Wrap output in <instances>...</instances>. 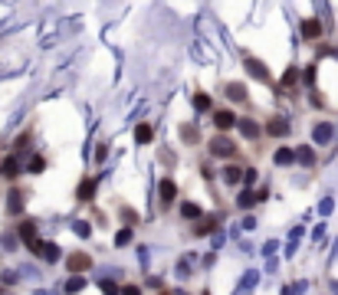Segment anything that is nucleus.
Masks as SVG:
<instances>
[{
  "label": "nucleus",
  "instance_id": "aec40b11",
  "mask_svg": "<svg viewBox=\"0 0 338 295\" xmlns=\"http://www.w3.org/2000/svg\"><path fill=\"white\" fill-rule=\"evenodd\" d=\"M181 213H184L187 220H197V217H200V207H197V204H184V210H181Z\"/></svg>",
  "mask_w": 338,
  "mask_h": 295
},
{
  "label": "nucleus",
  "instance_id": "5701e85b",
  "mask_svg": "<svg viewBox=\"0 0 338 295\" xmlns=\"http://www.w3.org/2000/svg\"><path fill=\"white\" fill-rule=\"evenodd\" d=\"M43 167H46L43 158H33V161H30V171H43Z\"/></svg>",
  "mask_w": 338,
  "mask_h": 295
},
{
  "label": "nucleus",
  "instance_id": "b1692460",
  "mask_svg": "<svg viewBox=\"0 0 338 295\" xmlns=\"http://www.w3.org/2000/svg\"><path fill=\"white\" fill-rule=\"evenodd\" d=\"M121 295H142V289H138V285H125V289H121Z\"/></svg>",
  "mask_w": 338,
  "mask_h": 295
},
{
  "label": "nucleus",
  "instance_id": "f03ea898",
  "mask_svg": "<svg viewBox=\"0 0 338 295\" xmlns=\"http://www.w3.org/2000/svg\"><path fill=\"white\" fill-rule=\"evenodd\" d=\"M210 151H214V158H233V154H237V144L230 141V138H223V135H217V138L210 141Z\"/></svg>",
  "mask_w": 338,
  "mask_h": 295
},
{
  "label": "nucleus",
  "instance_id": "bb28decb",
  "mask_svg": "<svg viewBox=\"0 0 338 295\" xmlns=\"http://www.w3.org/2000/svg\"><path fill=\"white\" fill-rule=\"evenodd\" d=\"M76 233L79 236H89V223H76Z\"/></svg>",
  "mask_w": 338,
  "mask_h": 295
},
{
  "label": "nucleus",
  "instance_id": "a878e982",
  "mask_svg": "<svg viewBox=\"0 0 338 295\" xmlns=\"http://www.w3.org/2000/svg\"><path fill=\"white\" fill-rule=\"evenodd\" d=\"M184 141H197V131L194 128H184Z\"/></svg>",
  "mask_w": 338,
  "mask_h": 295
},
{
  "label": "nucleus",
  "instance_id": "393cba45",
  "mask_svg": "<svg viewBox=\"0 0 338 295\" xmlns=\"http://www.w3.org/2000/svg\"><path fill=\"white\" fill-rule=\"evenodd\" d=\"M128 240H131V229H121V233H119V246H125Z\"/></svg>",
  "mask_w": 338,
  "mask_h": 295
},
{
  "label": "nucleus",
  "instance_id": "f8f14e48",
  "mask_svg": "<svg viewBox=\"0 0 338 295\" xmlns=\"http://www.w3.org/2000/svg\"><path fill=\"white\" fill-rule=\"evenodd\" d=\"M240 131L246 135V138H260V125H256L253 118H243L240 121Z\"/></svg>",
  "mask_w": 338,
  "mask_h": 295
},
{
  "label": "nucleus",
  "instance_id": "4468645a",
  "mask_svg": "<svg viewBox=\"0 0 338 295\" xmlns=\"http://www.w3.org/2000/svg\"><path fill=\"white\" fill-rule=\"evenodd\" d=\"M227 95L237 98V102H246V89H243L240 82H233V86H227Z\"/></svg>",
  "mask_w": 338,
  "mask_h": 295
},
{
  "label": "nucleus",
  "instance_id": "39448f33",
  "mask_svg": "<svg viewBox=\"0 0 338 295\" xmlns=\"http://www.w3.org/2000/svg\"><path fill=\"white\" fill-rule=\"evenodd\" d=\"M158 194H161V204L168 207V204H171V200L177 197V187H174V181H171V177H164V181H161V187H158Z\"/></svg>",
  "mask_w": 338,
  "mask_h": 295
},
{
  "label": "nucleus",
  "instance_id": "7ed1b4c3",
  "mask_svg": "<svg viewBox=\"0 0 338 295\" xmlns=\"http://www.w3.org/2000/svg\"><path fill=\"white\" fill-rule=\"evenodd\" d=\"M89 266H92V259H89L86 252H72V256H69V259H66V269H69V272H72V275H79V272H86Z\"/></svg>",
  "mask_w": 338,
  "mask_h": 295
},
{
  "label": "nucleus",
  "instance_id": "6e6552de",
  "mask_svg": "<svg viewBox=\"0 0 338 295\" xmlns=\"http://www.w3.org/2000/svg\"><path fill=\"white\" fill-rule=\"evenodd\" d=\"M266 131H269V135H276V138H283L286 131H289V121H286L283 115H276V118H269V125H266Z\"/></svg>",
  "mask_w": 338,
  "mask_h": 295
},
{
  "label": "nucleus",
  "instance_id": "412c9836",
  "mask_svg": "<svg viewBox=\"0 0 338 295\" xmlns=\"http://www.w3.org/2000/svg\"><path fill=\"white\" fill-rule=\"evenodd\" d=\"M82 285H86V282H82V279H79V275H72V279H69V282H66V292L72 295V292H79V289H82Z\"/></svg>",
  "mask_w": 338,
  "mask_h": 295
},
{
  "label": "nucleus",
  "instance_id": "dca6fc26",
  "mask_svg": "<svg viewBox=\"0 0 338 295\" xmlns=\"http://www.w3.org/2000/svg\"><path fill=\"white\" fill-rule=\"evenodd\" d=\"M223 177H227V184H240L243 171H240V167H227V171H223Z\"/></svg>",
  "mask_w": 338,
  "mask_h": 295
},
{
  "label": "nucleus",
  "instance_id": "ddd939ff",
  "mask_svg": "<svg viewBox=\"0 0 338 295\" xmlns=\"http://www.w3.org/2000/svg\"><path fill=\"white\" fill-rule=\"evenodd\" d=\"M92 194H96V181H82V184H79V190H76L79 200H86V197H92Z\"/></svg>",
  "mask_w": 338,
  "mask_h": 295
},
{
  "label": "nucleus",
  "instance_id": "cd10ccee",
  "mask_svg": "<svg viewBox=\"0 0 338 295\" xmlns=\"http://www.w3.org/2000/svg\"><path fill=\"white\" fill-rule=\"evenodd\" d=\"M161 295H171V292H161Z\"/></svg>",
  "mask_w": 338,
  "mask_h": 295
},
{
  "label": "nucleus",
  "instance_id": "6ab92c4d",
  "mask_svg": "<svg viewBox=\"0 0 338 295\" xmlns=\"http://www.w3.org/2000/svg\"><path fill=\"white\" fill-rule=\"evenodd\" d=\"M332 138V125H315V141H328Z\"/></svg>",
  "mask_w": 338,
  "mask_h": 295
},
{
  "label": "nucleus",
  "instance_id": "423d86ee",
  "mask_svg": "<svg viewBox=\"0 0 338 295\" xmlns=\"http://www.w3.org/2000/svg\"><path fill=\"white\" fill-rule=\"evenodd\" d=\"M33 252H40L46 262H56V259H59V246H56V243H43V240H40V246H36Z\"/></svg>",
  "mask_w": 338,
  "mask_h": 295
},
{
  "label": "nucleus",
  "instance_id": "2eb2a0df",
  "mask_svg": "<svg viewBox=\"0 0 338 295\" xmlns=\"http://www.w3.org/2000/svg\"><path fill=\"white\" fill-rule=\"evenodd\" d=\"M292 161H295V151H289V148L276 151V164H292Z\"/></svg>",
  "mask_w": 338,
  "mask_h": 295
},
{
  "label": "nucleus",
  "instance_id": "0eeeda50",
  "mask_svg": "<svg viewBox=\"0 0 338 295\" xmlns=\"http://www.w3.org/2000/svg\"><path fill=\"white\" fill-rule=\"evenodd\" d=\"M246 69H250V72L260 79V82H269V69H266L260 59H253V56H250V59H246Z\"/></svg>",
  "mask_w": 338,
  "mask_h": 295
},
{
  "label": "nucleus",
  "instance_id": "20e7f679",
  "mask_svg": "<svg viewBox=\"0 0 338 295\" xmlns=\"http://www.w3.org/2000/svg\"><path fill=\"white\" fill-rule=\"evenodd\" d=\"M214 125H217L220 131H227V128H233V125H237V115H233V112H227V109H220V112H214Z\"/></svg>",
  "mask_w": 338,
  "mask_h": 295
},
{
  "label": "nucleus",
  "instance_id": "9d476101",
  "mask_svg": "<svg viewBox=\"0 0 338 295\" xmlns=\"http://www.w3.org/2000/svg\"><path fill=\"white\" fill-rule=\"evenodd\" d=\"M0 171H3V174H7V177L13 181V177L20 174V161H17V158H7V161L0 164Z\"/></svg>",
  "mask_w": 338,
  "mask_h": 295
},
{
  "label": "nucleus",
  "instance_id": "4be33fe9",
  "mask_svg": "<svg viewBox=\"0 0 338 295\" xmlns=\"http://www.w3.org/2000/svg\"><path fill=\"white\" fill-rule=\"evenodd\" d=\"M295 79H299V69H295V66H289V69H286V79H283V86H292Z\"/></svg>",
  "mask_w": 338,
  "mask_h": 295
},
{
  "label": "nucleus",
  "instance_id": "1a4fd4ad",
  "mask_svg": "<svg viewBox=\"0 0 338 295\" xmlns=\"http://www.w3.org/2000/svg\"><path fill=\"white\" fill-rule=\"evenodd\" d=\"M318 33H322V23H318V20H306V23H302V36H306V40H315Z\"/></svg>",
  "mask_w": 338,
  "mask_h": 295
},
{
  "label": "nucleus",
  "instance_id": "a211bd4d",
  "mask_svg": "<svg viewBox=\"0 0 338 295\" xmlns=\"http://www.w3.org/2000/svg\"><path fill=\"white\" fill-rule=\"evenodd\" d=\"M194 109H197V112H207V109H210V98L204 95V92H197V95H194Z\"/></svg>",
  "mask_w": 338,
  "mask_h": 295
},
{
  "label": "nucleus",
  "instance_id": "f3484780",
  "mask_svg": "<svg viewBox=\"0 0 338 295\" xmlns=\"http://www.w3.org/2000/svg\"><path fill=\"white\" fill-rule=\"evenodd\" d=\"M295 158H299L302 164H315V154H312V148H299V151H295Z\"/></svg>",
  "mask_w": 338,
  "mask_h": 295
},
{
  "label": "nucleus",
  "instance_id": "f257e3e1",
  "mask_svg": "<svg viewBox=\"0 0 338 295\" xmlns=\"http://www.w3.org/2000/svg\"><path fill=\"white\" fill-rule=\"evenodd\" d=\"M17 233H20L23 246H30V250H36V246H40V236H36V220H23Z\"/></svg>",
  "mask_w": 338,
  "mask_h": 295
},
{
  "label": "nucleus",
  "instance_id": "9b49d317",
  "mask_svg": "<svg viewBox=\"0 0 338 295\" xmlns=\"http://www.w3.org/2000/svg\"><path fill=\"white\" fill-rule=\"evenodd\" d=\"M151 138H154L151 125H138V128H135V141H138V144H148Z\"/></svg>",
  "mask_w": 338,
  "mask_h": 295
}]
</instances>
